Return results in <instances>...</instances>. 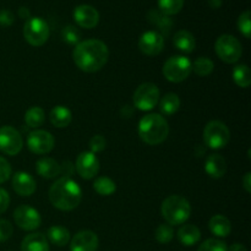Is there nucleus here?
<instances>
[{
  "mask_svg": "<svg viewBox=\"0 0 251 251\" xmlns=\"http://www.w3.org/2000/svg\"><path fill=\"white\" fill-rule=\"evenodd\" d=\"M73 58L80 70L85 73H96L107 64L109 50L104 42L100 39H86L75 47Z\"/></svg>",
  "mask_w": 251,
  "mask_h": 251,
  "instance_id": "obj_1",
  "label": "nucleus"
},
{
  "mask_svg": "<svg viewBox=\"0 0 251 251\" xmlns=\"http://www.w3.org/2000/svg\"><path fill=\"white\" fill-rule=\"evenodd\" d=\"M82 199V191L76 181L70 178H60L51 185L49 200L51 205L61 211H73Z\"/></svg>",
  "mask_w": 251,
  "mask_h": 251,
  "instance_id": "obj_2",
  "label": "nucleus"
},
{
  "mask_svg": "<svg viewBox=\"0 0 251 251\" xmlns=\"http://www.w3.org/2000/svg\"><path fill=\"white\" fill-rule=\"evenodd\" d=\"M169 126L167 120L159 114H149L140 120L139 135L144 142L151 146L162 144L168 137Z\"/></svg>",
  "mask_w": 251,
  "mask_h": 251,
  "instance_id": "obj_3",
  "label": "nucleus"
},
{
  "mask_svg": "<svg viewBox=\"0 0 251 251\" xmlns=\"http://www.w3.org/2000/svg\"><path fill=\"white\" fill-rule=\"evenodd\" d=\"M162 216L168 225L179 226L189 220L191 213V206L185 198L179 195H172L162 203Z\"/></svg>",
  "mask_w": 251,
  "mask_h": 251,
  "instance_id": "obj_4",
  "label": "nucleus"
},
{
  "mask_svg": "<svg viewBox=\"0 0 251 251\" xmlns=\"http://www.w3.org/2000/svg\"><path fill=\"white\" fill-rule=\"evenodd\" d=\"M191 70H193V64H191L190 59L183 55H176L169 58L168 60L164 63L163 75L171 82H181V81L186 80L190 75Z\"/></svg>",
  "mask_w": 251,
  "mask_h": 251,
  "instance_id": "obj_5",
  "label": "nucleus"
},
{
  "mask_svg": "<svg viewBox=\"0 0 251 251\" xmlns=\"http://www.w3.org/2000/svg\"><path fill=\"white\" fill-rule=\"evenodd\" d=\"M230 140V132L227 125L218 120H212L203 129V141L212 150L223 149Z\"/></svg>",
  "mask_w": 251,
  "mask_h": 251,
  "instance_id": "obj_6",
  "label": "nucleus"
},
{
  "mask_svg": "<svg viewBox=\"0 0 251 251\" xmlns=\"http://www.w3.org/2000/svg\"><path fill=\"white\" fill-rule=\"evenodd\" d=\"M215 48L218 58L227 64L237 63L243 54L242 43L230 34H222L218 37Z\"/></svg>",
  "mask_w": 251,
  "mask_h": 251,
  "instance_id": "obj_7",
  "label": "nucleus"
},
{
  "mask_svg": "<svg viewBox=\"0 0 251 251\" xmlns=\"http://www.w3.org/2000/svg\"><path fill=\"white\" fill-rule=\"evenodd\" d=\"M24 37L31 46H43L49 38L48 24L41 17H31L24 26Z\"/></svg>",
  "mask_w": 251,
  "mask_h": 251,
  "instance_id": "obj_8",
  "label": "nucleus"
},
{
  "mask_svg": "<svg viewBox=\"0 0 251 251\" xmlns=\"http://www.w3.org/2000/svg\"><path fill=\"white\" fill-rule=\"evenodd\" d=\"M134 104L137 109L149 112L159 102V90L154 83L145 82L136 88L134 93Z\"/></svg>",
  "mask_w": 251,
  "mask_h": 251,
  "instance_id": "obj_9",
  "label": "nucleus"
},
{
  "mask_svg": "<svg viewBox=\"0 0 251 251\" xmlns=\"http://www.w3.org/2000/svg\"><path fill=\"white\" fill-rule=\"evenodd\" d=\"M24 146L21 134L15 127L5 125L0 127V151L9 156L19 153Z\"/></svg>",
  "mask_w": 251,
  "mask_h": 251,
  "instance_id": "obj_10",
  "label": "nucleus"
},
{
  "mask_svg": "<svg viewBox=\"0 0 251 251\" xmlns=\"http://www.w3.org/2000/svg\"><path fill=\"white\" fill-rule=\"evenodd\" d=\"M16 225L24 230H34L41 226L42 218L36 208L28 205H21L14 211Z\"/></svg>",
  "mask_w": 251,
  "mask_h": 251,
  "instance_id": "obj_11",
  "label": "nucleus"
},
{
  "mask_svg": "<svg viewBox=\"0 0 251 251\" xmlns=\"http://www.w3.org/2000/svg\"><path fill=\"white\" fill-rule=\"evenodd\" d=\"M27 146L36 154L49 153L54 149V137L46 130H36L27 137Z\"/></svg>",
  "mask_w": 251,
  "mask_h": 251,
  "instance_id": "obj_12",
  "label": "nucleus"
},
{
  "mask_svg": "<svg viewBox=\"0 0 251 251\" xmlns=\"http://www.w3.org/2000/svg\"><path fill=\"white\" fill-rule=\"evenodd\" d=\"M164 47V38L159 32L147 31L141 34L139 41V48L144 54L149 56L158 55Z\"/></svg>",
  "mask_w": 251,
  "mask_h": 251,
  "instance_id": "obj_13",
  "label": "nucleus"
},
{
  "mask_svg": "<svg viewBox=\"0 0 251 251\" xmlns=\"http://www.w3.org/2000/svg\"><path fill=\"white\" fill-rule=\"evenodd\" d=\"M73 16L76 24L82 28H95L100 22V12L97 11V9L87 4L76 6L74 9Z\"/></svg>",
  "mask_w": 251,
  "mask_h": 251,
  "instance_id": "obj_14",
  "label": "nucleus"
},
{
  "mask_svg": "<svg viewBox=\"0 0 251 251\" xmlns=\"http://www.w3.org/2000/svg\"><path fill=\"white\" fill-rule=\"evenodd\" d=\"M76 171L83 179H92L100 172V162L92 152H82L76 159Z\"/></svg>",
  "mask_w": 251,
  "mask_h": 251,
  "instance_id": "obj_15",
  "label": "nucleus"
},
{
  "mask_svg": "<svg viewBox=\"0 0 251 251\" xmlns=\"http://www.w3.org/2000/svg\"><path fill=\"white\" fill-rule=\"evenodd\" d=\"M71 251H97L98 237L92 230H81L71 239Z\"/></svg>",
  "mask_w": 251,
  "mask_h": 251,
  "instance_id": "obj_16",
  "label": "nucleus"
},
{
  "mask_svg": "<svg viewBox=\"0 0 251 251\" xmlns=\"http://www.w3.org/2000/svg\"><path fill=\"white\" fill-rule=\"evenodd\" d=\"M12 188L20 196H31L36 191V180L26 172H17L12 178Z\"/></svg>",
  "mask_w": 251,
  "mask_h": 251,
  "instance_id": "obj_17",
  "label": "nucleus"
},
{
  "mask_svg": "<svg viewBox=\"0 0 251 251\" xmlns=\"http://www.w3.org/2000/svg\"><path fill=\"white\" fill-rule=\"evenodd\" d=\"M21 251H49L47 237L42 233L28 234L22 240Z\"/></svg>",
  "mask_w": 251,
  "mask_h": 251,
  "instance_id": "obj_18",
  "label": "nucleus"
},
{
  "mask_svg": "<svg viewBox=\"0 0 251 251\" xmlns=\"http://www.w3.org/2000/svg\"><path fill=\"white\" fill-rule=\"evenodd\" d=\"M205 169L206 173L212 178H222L227 171V163L221 154H211L206 161Z\"/></svg>",
  "mask_w": 251,
  "mask_h": 251,
  "instance_id": "obj_19",
  "label": "nucleus"
},
{
  "mask_svg": "<svg viewBox=\"0 0 251 251\" xmlns=\"http://www.w3.org/2000/svg\"><path fill=\"white\" fill-rule=\"evenodd\" d=\"M37 173L46 179H53L60 174V164L53 158H42L37 162Z\"/></svg>",
  "mask_w": 251,
  "mask_h": 251,
  "instance_id": "obj_20",
  "label": "nucleus"
},
{
  "mask_svg": "<svg viewBox=\"0 0 251 251\" xmlns=\"http://www.w3.org/2000/svg\"><path fill=\"white\" fill-rule=\"evenodd\" d=\"M173 43L176 49H179L180 51H184V53H191V51H194L196 46L195 37L189 31H185V29L178 31L174 34Z\"/></svg>",
  "mask_w": 251,
  "mask_h": 251,
  "instance_id": "obj_21",
  "label": "nucleus"
},
{
  "mask_svg": "<svg viewBox=\"0 0 251 251\" xmlns=\"http://www.w3.org/2000/svg\"><path fill=\"white\" fill-rule=\"evenodd\" d=\"M208 228L211 232L216 235V237L225 238L228 237L232 230V226H230L229 220L222 215H216L208 222Z\"/></svg>",
  "mask_w": 251,
  "mask_h": 251,
  "instance_id": "obj_22",
  "label": "nucleus"
},
{
  "mask_svg": "<svg viewBox=\"0 0 251 251\" xmlns=\"http://www.w3.org/2000/svg\"><path fill=\"white\" fill-rule=\"evenodd\" d=\"M201 238L200 229L194 225H184L178 230V239L185 247H193Z\"/></svg>",
  "mask_w": 251,
  "mask_h": 251,
  "instance_id": "obj_23",
  "label": "nucleus"
},
{
  "mask_svg": "<svg viewBox=\"0 0 251 251\" xmlns=\"http://www.w3.org/2000/svg\"><path fill=\"white\" fill-rule=\"evenodd\" d=\"M49 119L55 127H66L73 120V114L64 105H56L51 109Z\"/></svg>",
  "mask_w": 251,
  "mask_h": 251,
  "instance_id": "obj_24",
  "label": "nucleus"
},
{
  "mask_svg": "<svg viewBox=\"0 0 251 251\" xmlns=\"http://www.w3.org/2000/svg\"><path fill=\"white\" fill-rule=\"evenodd\" d=\"M147 19L151 22L152 25L158 27L163 33H168L169 29L173 26V21L169 19L167 15H164L163 12H161L159 10H150L149 14H147Z\"/></svg>",
  "mask_w": 251,
  "mask_h": 251,
  "instance_id": "obj_25",
  "label": "nucleus"
},
{
  "mask_svg": "<svg viewBox=\"0 0 251 251\" xmlns=\"http://www.w3.org/2000/svg\"><path fill=\"white\" fill-rule=\"evenodd\" d=\"M48 239L56 247H64L70 240V232L60 226H54L48 229Z\"/></svg>",
  "mask_w": 251,
  "mask_h": 251,
  "instance_id": "obj_26",
  "label": "nucleus"
},
{
  "mask_svg": "<svg viewBox=\"0 0 251 251\" xmlns=\"http://www.w3.org/2000/svg\"><path fill=\"white\" fill-rule=\"evenodd\" d=\"M180 108V100L176 93H168L159 102V109L163 114L173 115Z\"/></svg>",
  "mask_w": 251,
  "mask_h": 251,
  "instance_id": "obj_27",
  "label": "nucleus"
},
{
  "mask_svg": "<svg viewBox=\"0 0 251 251\" xmlns=\"http://www.w3.org/2000/svg\"><path fill=\"white\" fill-rule=\"evenodd\" d=\"M233 78H234L235 83H237L239 87H249L251 83V74L249 66L245 65V64L235 66L234 70H233Z\"/></svg>",
  "mask_w": 251,
  "mask_h": 251,
  "instance_id": "obj_28",
  "label": "nucleus"
},
{
  "mask_svg": "<svg viewBox=\"0 0 251 251\" xmlns=\"http://www.w3.org/2000/svg\"><path fill=\"white\" fill-rule=\"evenodd\" d=\"M93 189L102 196H109L117 190V185L114 181L108 176H100L93 183Z\"/></svg>",
  "mask_w": 251,
  "mask_h": 251,
  "instance_id": "obj_29",
  "label": "nucleus"
},
{
  "mask_svg": "<svg viewBox=\"0 0 251 251\" xmlns=\"http://www.w3.org/2000/svg\"><path fill=\"white\" fill-rule=\"evenodd\" d=\"M46 119L44 110L41 107H32L25 114V122L29 127L41 126Z\"/></svg>",
  "mask_w": 251,
  "mask_h": 251,
  "instance_id": "obj_30",
  "label": "nucleus"
},
{
  "mask_svg": "<svg viewBox=\"0 0 251 251\" xmlns=\"http://www.w3.org/2000/svg\"><path fill=\"white\" fill-rule=\"evenodd\" d=\"M184 0H158L159 11L164 15H176L183 9Z\"/></svg>",
  "mask_w": 251,
  "mask_h": 251,
  "instance_id": "obj_31",
  "label": "nucleus"
},
{
  "mask_svg": "<svg viewBox=\"0 0 251 251\" xmlns=\"http://www.w3.org/2000/svg\"><path fill=\"white\" fill-rule=\"evenodd\" d=\"M193 70L199 76H208L213 71V61L206 56L198 58L193 64Z\"/></svg>",
  "mask_w": 251,
  "mask_h": 251,
  "instance_id": "obj_32",
  "label": "nucleus"
},
{
  "mask_svg": "<svg viewBox=\"0 0 251 251\" xmlns=\"http://www.w3.org/2000/svg\"><path fill=\"white\" fill-rule=\"evenodd\" d=\"M61 37H63L64 42H66L68 44H76L77 46L80 43L81 32L73 25H68L61 31Z\"/></svg>",
  "mask_w": 251,
  "mask_h": 251,
  "instance_id": "obj_33",
  "label": "nucleus"
},
{
  "mask_svg": "<svg viewBox=\"0 0 251 251\" xmlns=\"http://www.w3.org/2000/svg\"><path fill=\"white\" fill-rule=\"evenodd\" d=\"M154 235H156V239L158 243H161V244H168L174 237L173 227L171 225H168V223L161 225L156 229V234Z\"/></svg>",
  "mask_w": 251,
  "mask_h": 251,
  "instance_id": "obj_34",
  "label": "nucleus"
},
{
  "mask_svg": "<svg viewBox=\"0 0 251 251\" xmlns=\"http://www.w3.org/2000/svg\"><path fill=\"white\" fill-rule=\"evenodd\" d=\"M250 16H251V12L249 10H247V11L243 12V14L239 16V19H238V28H239V31L242 32L243 34H244L245 38L248 39H249L251 36Z\"/></svg>",
  "mask_w": 251,
  "mask_h": 251,
  "instance_id": "obj_35",
  "label": "nucleus"
},
{
  "mask_svg": "<svg viewBox=\"0 0 251 251\" xmlns=\"http://www.w3.org/2000/svg\"><path fill=\"white\" fill-rule=\"evenodd\" d=\"M198 251H228L227 245L220 239H207L200 245Z\"/></svg>",
  "mask_w": 251,
  "mask_h": 251,
  "instance_id": "obj_36",
  "label": "nucleus"
},
{
  "mask_svg": "<svg viewBox=\"0 0 251 251\" xmlns=\"http://www.w3.org/2000/svg\"><path fill=\"white\" fill-rule=\"evenodd\" d=\"M12 232H14V228L11 223L6 220H0V243L6 242L12 235Z\"/></svg>",
  "mask_w": 251,
  "mask_h": 251,
  "instance_id": "obj_37",
  "label": "nucleus"
},
{
  "mask_svg": "<svg viewBox=\"0 0 251 251\" xmlns=\"http://www.w3.org/2000/svg\"><path fill=\"white\" fill-rule=\"evenodd\" d=\"M105 145H107V141H105V139L102 135H96V136H93L92 139L90 140V147L92 153L102 152L103 150L105 149Z\"/></svg>",
  "mask_w": 251,
  "mask_h": 251,
  "instance_id": "obj_38",
  "label": "nucleus"
},
{
  "mask_svg": "<svg viewBox=\"0 0 251 251\" xmlns=\"http://www.w3.org/2000/svg\"><path fill=\"white\" fill-rule=\"evenodd\" d=\"M10 176H11V166L4 157H0V184L5 183Z\"/></svg>",
  "mask_w": 251,
  "mask_h": 251,
  "instance_id": "obj_39",
  "label": "nucleus"
},
{
  "mask_svg": "<svg viewBox=\"0 0 251 251\" xmlns=\"http://www.w3.org/2000/svg\"><path fill=\"white\" fill-rule=\"evenodd\" d=\"M14 14L10 10H1L0 11V26L9 27L14 24Z\"/></svg>",
  "mask_w": 251,
  "mask_h": 251,
  "instance_id": "obj_40",
  "label": "nucleus"
},
{
  "mask_svg": "<svg viewBox=\"0 0 251 251\" xmlns=\"http://www.w3.org/2000/svg\"><path fill=\"white\" fill-rule=\"evenodd\" d=\"M9 205H10L9 194H7L6 190H4V189L0 188V215H1V213H4L5 211L7 210Z\"/></svg>",
  "mask_w": 251,
  "mask_h": 251,
  "instance_id": "obj_41",
  "label": "nucleus"
},
{
  "mask_svg": "<svg viewBox=\"0 0 251 251\" xmlns=\"http://www.w3.org/2000/svg\"><path fill=\"white\" fill-rule=\"evenodd\" d=\"M74 171H75V167H74V164L69 161L64 162L60 166V174H63L64 178H69V176L74 173Z\"/></svg>",
  "mask_w": 251,
  "mask_h": 251,
  "instance_id": "obj_42",
  "label": "nucleus"
},
{
  "mask_svg": "<svg viewBox=\"0 0 251 251\" xmlns=\"http://www.w3.org/2000/svg\"><path fill=\"white\" fill-rule=\"evenodd\" d=\"M243 186H244V189L247 190V193H251V173L250 172H248L247 174L244 176V178H243Z\"/></svg>",
  "mask_w": 251,
  "mask_h": 251,
  "instance_id": "obj_43",
  "label": "nucleus"
},
{
  "mask_svg": "<svg viewBox=\"0 0 251 251\" xmlns=\"http://www.w3.org/2000/svg\"><path fill=\"white\" fill-rule=\"evenodd\" d=\"M19 15H20V17H21V19H24V20L31 19V11H29L28 7H26V6L20 7Z\"/></svg>",
  "mask_w": 251,
  "mask_h": 251,
  "instance_id": "obj_44",
  "label": "nucleus"
},
{
  "mask_svg": "<svg viewBox=\"0 0 251 251\" xmlns=\"http://www.w3.org/2000/svg\"><path fill=\"white\" fill-rule=\"evenodd\" d=\"M229 251H247V248L243 244H239V243H235L232 247L229 248Z\"/></svg>",
  "mask_w": 251,
  "mask_h": 251,
  "instance_id": "obj_45",
  "label": "nucleus"
},
{
  "mask_svg": "<svg viewBox=\"0 0 251 251\" xmlns=\"http://www.w3.org/2000/svg\"><path fill=\"white\" fill-rule=\"evenodd\" d=\"M205 152H206V150L202 145H198V146L195 147V153L198 157H201L202 154H205Z\"/></svg>",
  "mask_w": 251,
  "mask_h": 251,
  "instance_id": "obj_46",
  "label": "nucleus"
},
{
  "mask_svg": "<svg viewBox=\"0 0 251 251\" xmlns=\"http://www.w3.org/2000/svg\"><path fill=\"white\" fill-rule=\"evenodd\" d=\"M208 4L213 9H218L222 5V0H208Z\"/></svg>",
  "mask_w": 251,
  "mask_h": 251,
  "instance_id": "obj_47",
  "label": "nucleus"
}]
</instances>
